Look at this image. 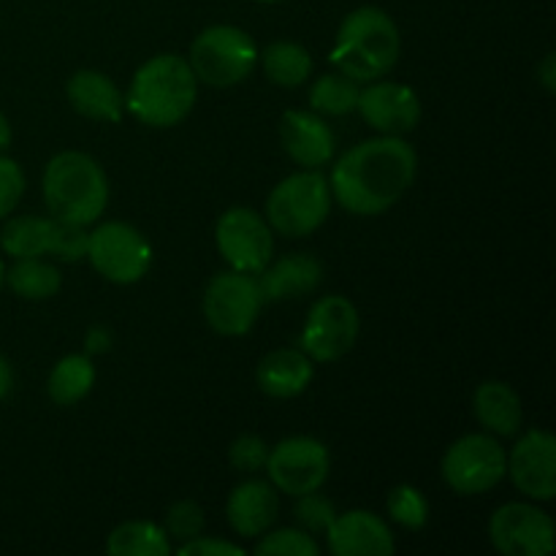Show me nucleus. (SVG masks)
Wrapping results in <instances>:
<instances>
[{"instance_id":"nucleus-27","label":"nucleus","mask_w":556,"mask_h":556,"mask_svg":"<svg viewBox=\"0 0 556 556\" xmlns=\"http://www.w3.org/2000/svg\"><path fill=\"white\" fill-rule=\"evenodd\" d=\"M106 552L112 556H166L172 543L166 530L152 521H125L112 530Z\"/></svg>"},{"instance_id":"nucleus-36","label":"nucleus","mask_w":556,"mask_h":556,"mask_svg":"<svg viewBox=\"0 0 556 556\" xmlns=\"http://www.w3.org/2000/svg\"><path fill=\"white\" fill-rule=\"evenodd\" d=\"M179 556H244V548L220 538H193L177 548Z\"/></svg>"},{"instance_id":"nucleus-37","label":"nucleus","mask_w":556,"mask_h":556,"mask_svg":"<svg viewBox=\"0 0 556 556\" xmlns=\"http://www.w3.org/2000/svg\"><path fill=\"white\" fill-rule=\"evenodd\" d=\"M109 345H112V334H109V329H103V326H92V329L87 331V340H85L87 353H103L109 351Z\"/></svg>"},{"instance_id":"nucleus-33","label":"nucleus","mask_w":556,"mask_h":556,"mask_svg":"<svg viewBox=\"0 0 556 556\" xmlns=\"http://www.w3.org/2000/svg\"><path fill=\"white\" fill-rule=\"evenodd\" d=\"M87 244H90V233L85 231V226L58 220L49 255H54L58 261H65V264H74V261L87 258Z\"/></svg>"},{"instance_id":"nucleus-26","label":"nucleus","mask_w":556,"mask_h":556,"mask_svg":"<svg viewBox=\"0 0 556 556\" xmlns=\"http://www.w3.org/2000/svg\"><path fill=\"white\" fill-rule=\"evenodd\" d=\"M3 282H9L11 291L27 302H43L54 296L63 286L58 266L47 264L43 258H16V264L5 271Z\"/></svg>"},{"instance_id":"nucleus-21","label":"nucleus","mask_w":556,"mask_h":556,"mask_svg":"<svg viewBox=\"0 0 556 556\" xmlns=\"http://www.w3.org/2000/svg\"><path fill=\"white\" fill-rule=\"evenodd\" d=\"M68 101L81 117L98 123H117L125 112V98L119 87L101 71H76L68 79Z\"/></svg>"},{"instance_id":"nucleus-28","label":"nucleus","mask_w":556,"mask_h":556,"mask_svg":"<svg viewBox=\"0 0 556 556\" xmlns=\"http://www.w3.org/2000/svg\"><path fill=\"white\" fill-rule=\"evenodd\" d=\"M358 96H362V85L356 79L345 76L342 71L324 74L309 87V109L324 117H342V114L356 112Z\"/></svg>"},{"instance_id":"nucleus-42","label":"nucleus","mask_w":556,"mask_h":556,"mask_svg":"<svg viewBox=\"0 0 556 556\" xmlns=\"http://www.w3.org/2000/svg\"><path fill=\"white\" fill-rule=\"evenodd\" d=\"M255 3H282V0H255Z\"/></svg>"},{"instance_id":"nucleus-6","label":"nucleus","mask_w":556,"mask_h":556,"mask_svg":"<svg viewBox=\"0 0 556 556\" xmlns=\"http://www.w3.org/2000/svg\"><path fill=\"white\" fill-rule=\"evenodd\" d=\"M195 79L210 87H233L253 74L258 47L253 36L233 25H212L195 36L188 58Z\"/></svg>"},{"instance_id":"nucleus-34","label":"nucleus","mask_w":556,"mask_h":556,"mask_svg":"<svg viewBox=\"0 0 556 556\" xmlns=\"http://www.w3.org/2000/svg\"><path fill=\"white\" fill-rule=\"evenodd\" d=\"M228 459L239 472H258L264 470L266 459H269V445L258 434H242L228 448Z\"/></svg>"},{"instance_id":"nucleus-41","label":"nucleus","mask_w":556,"mask_h":556,"mask_svg":"<svg viewBox=\"0 0 556 556\" xmlns=\"http://www.w3.org/2000/svg\"><path fill=\"white\" fill-rule=\"evenodd\" d=\"M3 277H5V269H3V261H0V288H3Z\"/></svg>"},{"instance_id":"nucleus-29","label":"nucleus","mask_w":556,"mask_h":556,"mask_svg":"<svg viewBox=\"0 0 556 556\" xmlns=\"http://www.w3.org/2000/svg\"><path fill=\"white\" fill-rule=\"evenodd\" d=\"M386 505H389L391 519L400 527H407V530H421L429 521V503L421 494V489L416 486L402 483V486L391 489Z\"/></svg>"},{"instance_id":"nucleus-19","label":"nucleus","mask_w":556,"mask_h":556,"mask_svg":"<svg viewBox=\"0 0 556 556\" xmlns=\"http://www.w3.org/2000/svg\"><path fill=\"white\" fill-rule=\"evenodd\" d=\"M280 510V500L271 483L266 481H244L231 492L226 505V519L233 532L242 538H261L271 530Z\"/></svg>"},{"instance_id":"nucleus-18","label":"nucleus","mask_w":556,"mask_h":556,"mask_svg":"<svg viewBox=\"0 0 556 556\" xmlns=\"http://www.w3.org/2000/svg\"><path fill=\"white\" fill-rule=\"evenodd\" d=\"M324 280V266L313 255H286V258L275 261V264H266L258 271L255 282H258V291L266 302H288V299L304 296V293L315 291Z\"/></svg>"},{"instance_id":"nucleus-4","label":"nucleus","mask_w":556,"mask_h":556,"mask_svg":"<svg viewBox=\"0 0 556 556\" xmlns=\"http://www.w3.org/2000/svg\"><path fill=\"white\" fill-rule=\"evenodd\" d=\"M43 201L54 220L92 226L109 204V182L96 157L85 152H60L43 168Z\"/></svg>"},{"instance_id":"nucleus-23","label":"nucleus","mask_w":556,"mask_h":556,"mask_svg":"<svg viewBox=\"0 0 556 556\" xmlns=\"http://www.w3.org/2000/svg\"><path fill=\"white\" fill-rule=\"evenodd\" d=\"M54 217H38V215H20L9 220L0 231V248L9 253L11 258H43L52 248Z\"/></svg>"},{"instance_id":"nucleus-9","label":"nucleus","mask_w":556,"mask_h":556,"mask_svg":"<svg viewBox=\"0 0 556 556\" xmlns=\"http://www.w3.org/2000/svg\"><path fill=\"white\" fill-rule=\"evenodd\" d=\"M264 296L258 291L255 275L244 271H220L210 280L204 293V318L217 334L242 337L258 320Z\"/></svg>"},{"instance_id":"nucleus-7","label":"nucleus","mask_w":556,"mask_h":556,"mask_svg":"<svg viewBox=\"0 0 556 556\" xmlns=\"http://www.w3.org/2000/svg\"><path fill=\"white\" fill-rule=\"evenodd\" d=\"M508 454L494 434H465L443 456V481L462 497L483 494L505 478Z\"/></svg>"},{"instance_id":"nucleus-22","label":"nucleus","mask_w":556,"mask_h":556,"mask_svg":"<svg viewBox=\"0 0 556 556\" xmlns=\"http://www.w3.org/2000/svg\"><path fill=\"white\" fill-rule=\"evenodd\" d=\"M472 410L481 427L497 438H514L525 421L519 394L503 380H486L478 386L472 396Z\"/></svg>"},{"instance_id":"nucleus-39","label":"nucleus","mask_w":556,"mask_h":556,"mask_svg":"<svg viewBox=\"0 0 556 556\" xmlns=\"http://www.w3.org/2000/svg\"><path fill=\"white\" fill-rule=\"evenodd\" d=\"M11 389H14V369H11L9 358L0 353V402L11 394Z\"/></svg>"},{"instance_id":"nucleus-12","label":"nucleus","mask_w":556,"mask_h":556,"mask_svg":"<svg viewBox=\"0 0 556 556\" xmlns=\"http://www.w3.org/2000/svg\"><path fill=\"white\" fill-rule=\"evenodd\" d=\"M215 242L220 258L244 275H258L275 253L271 226L248 206H233L223 212L215 226Z\"/></svg>"},{"instance_id":"nucleus-31","label":"nucleus","mask_w":556,"mask_h":556,"mask_svg":"<svg viewBox=\"0 0 556 556\" xmlns=\"http://www.w3.org/2000/svg\"><path fill=\"white\" fill-rule=\"evenodd\" d=\"M204 525L206 519L201 505L193 503V500H179V503H174L172 508H168L166 527H163V530H166V535L174 538V541L188 543L204 532Z\"/></svg>"},{"instance_id":"nucleus-3","label":"nucleus","mask_w":556,"mask_h":556,"mask_svg":"<svg viewBox=\"0 0 556 556\" xmlns=\"http://www.w3.org/2000/svg\"><path fill=\"white\" fill-rule=\"evenodd\" d=\"M402 38L396 22L378 5H362L342 20L331 63L345 76L364 81L383 79L400 60Z\"/></svg>"},{"instance_id":"nucleus-17","label":"nucleus","mask_w":556,"mask_h":556,"mask_svg":"<svg viewBox=\"0 0 556 556\" xmlns=\"http://www.w3.org/2000/svg\"><path fill=\"white\" fill-rule=\"evenodd\" d=\"M280 139L286 147L288 157L304 168H320L334 157L337 141L334 130L324 123L320 114L302 112V109H291L282 114L280 123Z\"/></svg>"},{"instance_id":"nucleus-5","label":"nucleus","mask_w":556,"mask_h":556,"mask_svg":"<svg viewBox=\"0 0 556 556\" xmlns=\"http://www.w3.org/2000/svg\"><path fill=\"white\" fill-rule=\"evenodd\" d=\"M329 179L318 168H304L282 179L266 199V223L282 237H309L331 212Z\"/></svg>"},{"instance_id":"nucleus-24","label":"nucleus","mask_w":556,"mask_h":556,"mask_svg":"<svg viewBox=\"0 0 556 556\" xmlns=\"http://www.w3.org/2000/svg\"><path fill=\"white\" fill-rule=\"evenodd\" d=\"M96 386V364L90 362V356H65L63 362L54 364V369L49 372V400L54 405H76L79 400H85L87 394Z\"/></svg>"},{"instance_id":"nucleus-30","label":"nucleus","mask_w":556,"mask_h":556,"mask_svg":"<svg viewBox=\"0 0 556 556\" xmlns=\"http://www.w3.org/2000/svg\"><path fill=\"white\" fill-rule=\"evenodd\" d=\"M318 543L309 532L299 530H266L261 535V543L255 546L258 556H318Z\"/></svg>"},{"instance_id":"nucleus-40","label":"nucleus","mask_w":556,"mask_h":556,"mask_svg":"<svg viewBox=\"0 0 556 556\" xmlns=\"http://www.w3.org/2000/svg\"><path fill=\"white\" fill-rule=\"evenodd\" d=\"M9 144H11V125L9 119H5V114L0 112V152L9 150Z\"/></svg>"},{"instance_id":"nucleus-16","label":"nucleus","mask_w":556,"mask_h":556,"mask_svg":"<svg viewBox=\"0 0 556 556\" xmlns=\"http://www.w3.org/2000/svg\"><path fill=\"white\" fill-rule=\"evenodd\" d=\"M326 541L334 556H391L396 548L389 525L372 510L337 514L326 530Z\"/></svg>"},{"instance_id":"nucleus-32","label":"nucleus","mask_w":556,"mask_h":556,"mask_svg":"<svg viewBox=\"0 0 556 556\" xmlns=\"http://www.w3.org/2000/svg\"><path fill=\"white\" fill-rule=\"evenodd\" d=\"M296 510H293V516H296L299 527H302L304 532H326L331 527V521L337 519V510L334 505H331V500H326L324 494L318 492H309V494H302V497H296Z\"/></svg>"},{"instance_id":"nucleus-1","label":"nucleus","mask_w":556,"mask_h":556,"mask_svg":"<svg viewBox=\"0 0 556 556\" xmlns=\"http://www.w3.org/2000/svg\"><path fill=\"white\" fill-rule=\"evenodd\" d=\"M416 168V150L402 136L362 141L331 168V199L351 215H383L410 190Z\"/></svg>"},{"instance_id":"nucleus-13","label":"nucleus","mask_w":556,"mask_h":556,"mask_svg":"<svg viewBox=\"0 0 556 556\" xmlns=\"http://www.w3.org/2000/svg\"><path fill=\"white\" fill-rule=\"evenodd\" d=\"M489 538L505 556H548L554 552L556 530L546 510L530 503H508L489 519Z\"/></svg>"},{"instance_id":"nucleus-35","label":"nucleus","mask_w":556,"mask_h":556,"mask_svg":"<svg viewBox=\"0 0 556 556\" xmlns=\"http://www.w3.org/2000/svg\"><path fill=\"white\" fill-rule=\"evenodd\" d=\"M25 193V174L22 166L11 157L0 155V220L9 217Z\"/></svg>"},{"instance_id":"nucleus-14","label":"nucleus","mask_w":556,"mask_h":556,"mask_svg":"<svg viewBox=\"0 0 556 556\" xmlns=\"http://www.w3.org/2000/svg\"><path fill=\"white\" fill-rule=\"evenodd\" d=\"M505 476L525 497L548 503L556 497V440L546 429H530L516 440L505 462Z\"/></svg>"},{"instance_id":"nucleus-38","label":"nucleus","mask_w":556,"mask_h":556,"mask_svg":"<svg viewBox=\"0 0 556 556\" xmlns=\"http://www.w3.org/2000/svg\"><path fill=\"white\" fill-rule=\"evenodd\" d=\"M538 76H541L543 87H546L548 92L556 90V58H554L552 52H548L546 58H543L541 68H538Z\"/></svg>"},{"instance_id":"nucleus-10","label":"nucleus","mask_w":556,"mask_h":556,"mask_svg":"<svg viewBox=\"0 0 556 556\" xmlns=\"http://www.w3.org/2000/svg\"><path fill=\"white\" fill-rule=\"evenodd\" d=\"M264 470L269 472V481L277 492L302 497L324 486L331 470V456L320 440L299 434L269 448Z\"/></svg>"},{"instance_id":"nucleus-20","label":"nucleus","mask_w":556,"mask_h":556,"mask_svg":"<svg viewBox=\"0 0 556 556\" xmlns=\"http://www.w3.org/2000/svg\"><path fill=\"white\" fill-rule=\"evenodd\" d=\"M313 364L315 362L304 351L277 348V351L266 353L261 358L258 369H255V380H258V389L271 400H293L313 383Z\"/></svg>"},{"instance_id":"nucleus-25","label":"nucleus","mask_w":556,"mask_h":556,"mask_svg":"<svg viewBox=\"0 0 556 556\" xmlns=\"http://www.w3.org/2000/svg\"><path fill=\"white\" fill-rule=\"evenodd\" d=\"M266 79L280 87H299L313 76V54L293 41L269 43L261 54Z\"/></svg>"},{"instance_id":"nucleus-15","label":"nucleus","mask_w":556,"mask_h":556,"mask_svg":"<svg viewBox=\"0 0 556 556\" xmlns=\"http://www.w3.org/2000/svg\"><path fill=\"white\" fill-rule=\"evenodd\" d=\"M358 96L364 123L380 136H405L421 123V101L416 90L400 81H367Z\"/></svg>"},{"instance_id":"nucleus-8","label":"nucleus","mask_w":556,"mask_h":556,"mask_svg":"<svg viewBox=\"0 0 556 556\" xmlns=\"http://www.w3.org/2000/svg\"><path fill=\"white\" fill-rule=\"evenodd\" d=\"M87 258L92 269L109 282L117 286H134L150 271L152 248L134 226L128 223H101L90 231Z\"/></svg>"},{"instance_id":"nucleus-2","label":"nucleus","mask_w":556,"mask_h":556,"mask_svg":"<svg viewBox=\"0 0 556 556\" xmlns=\"http://www.w3.org/2000/svg\"><path fill=\"white\" fill-rule=\"evenodd\" d=\"M199 79L179 54H155L134 74L125 96V109L150 128L179 125L193 109Z\"/></svg>"},{"instance_id":"nucleus-11","label":"nucleus","mask_w":556,"mask_h":556,"mask_svg":"<svg viewBox=\"0 0 556 556\" xmlns=\"http://www.w3.org/2000/svg\"><path fill=\"white\" fill-rule=\"evenodd\" d=\"M362 318L345 296H324L309 307L302 329V351L313 362L329 364L345 356L358 340Z\"/></svg>"}]
</instances>
